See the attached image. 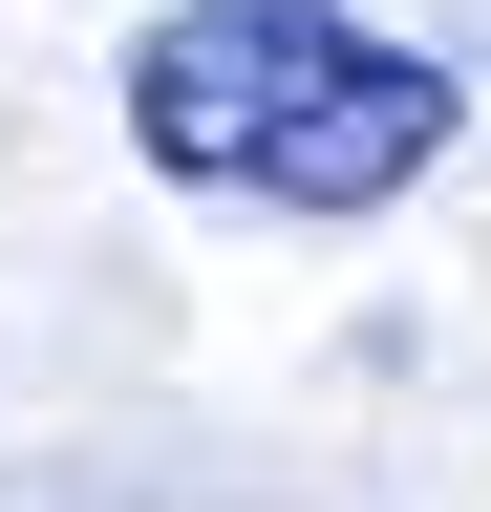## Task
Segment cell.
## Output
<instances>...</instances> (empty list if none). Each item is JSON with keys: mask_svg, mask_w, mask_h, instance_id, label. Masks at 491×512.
I'll use <instances>...</instances> for the list:
<instances>
[{"mask_svg": "<svg viewBox=\"0 0 491 512\" xmlns=\"http://www.w3.org/2000/svg\"><path fill=\"white\" fill-rule=\"evenodd\" d=\"M129 150L193 192H257V214H385L449 150V64H406L385 22H321V0H193L129 43Z\"/></svg>", "mask_w": 491, "mask_h": 512, "instance_id": "6da1fadb", "label": "cell"}]
</instances>
